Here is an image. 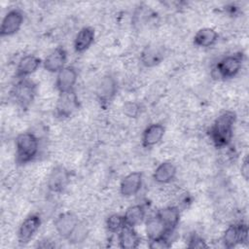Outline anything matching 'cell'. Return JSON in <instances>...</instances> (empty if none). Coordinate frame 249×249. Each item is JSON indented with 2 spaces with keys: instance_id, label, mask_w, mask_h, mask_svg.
I'll use <instances>...</instances> for the list:
<instances>
[{
  "instance_id": "5b68a950",
  "label": "cell",
  "mask_w": 249,
  "mask_h": 249,
  "mask_svg": "<svg viewBox=\"0 0 249 249\" xmlns=\"http://www.w3.org/2000/svg\"><path fill=\"white\" fill-rule=\"evenodd\" d=\"M118 92V82L116 78L110 74L103 76L97 83L95 89V96L103 108H106L114 100Z\"/></svg>"
},
{
  "instance_id": "8fae6325",
  "label": "cell",
  "mask_w": 249,
  "mask_h": 249,
  "mask_svg": "<svg viewBox=\"0 0 249 249\" xmlns=\"http://www.w3.org/2000/svg\"><path fill=\"white\" fill-rule=\"evenodd\" d=\"M78 81L77 69L73 66H65L62 70L56 73L55 89L59 93H65L75 90V86Z\"/></svg>"
},
{
  "instance_id": "9a60e30c",
  "label": "cell",
  "mask_w": 249,
  "mask_h": 249,
  "mask_svg": "<svg viewBox=\"0 0 249 249\" xmlns=\"http://www.w3.org/2000/svg\"><path fill=\"white\" fill-rule=\"evenodd\" d=\"M43 61L35 54H25L18 62L16 68V76L18 79L28 78L35 73Z\"/></svg>"
},
{
  "instance_id": "7402d4cb",
  "label": "cell",
  "mask_w": 249,
  "mask_h": 249,
  "mask_svg": "<svg viewBox=\"0 0 249 249\" xmlns=\"http://www.w3.org/2000/svg\"><path fill=\"white\" fill-rule=\"evenodd\" d=\"M119 246L123 249H135L141 242V237L134 230L129 226H124L118 233Z\"/></svg>"
},
{
  "instance_id": "cb8c5ba5",
  "label": "cell",
  "mask_w": 249,
  "mask_h": 249,
  "mask_svg": "<svg viewBox=\"0 0 249 249\" xmlns=\"http://www.w3.org/2000/svg\"><path fill=\"white\" fill-rule=\"evenodd\" d=\"M145 217L146 210L142 204H134L129 206L124 214L125 225L132 228H135L136 226L142 224L145 220Z\"/></svg>"
},
{
  "instance_id": "d6986e66",
  "label": "cell",
  "mask_w": 249,
  "mask_h": 249,
  "mask_svg": "<svg viewBox=\"0 0 249 249\" xmlns=\"http://www.w3.org/2000/svg\"><path fill=\"white\" fill-rule=\"evenodd\" d=\"M177 167L171 161L160 162L153 172V179L158 184H168L174 180Z\"/></svg>"
},
{
  "instance_id": "ac0fdd59",
  "label": "cell",
  "mask_w": 249,
  "mask_h": 249,
  "mask_svg": "<svg viewBox=\"0 0 249 249\" xmlns=\"http://www.w3.org/2000/svg\"><path fill=\"white\" fill-rule=\"evenodd\" d=\"M95 38L94 29L90 26L82 27L75 36L74 39V50L78 53H85L93 44Z\"/></svg>"
},
{
  "instance_id": "83f0119b",
  "label": "cell",
  "mask_w": 249,
  "mask_h": 249,
  "mask_svg": "<svg viewBox=\"0 0 249 249\" xmlns=\"http://www.w3.org/2000/svg\"><path fill=\"white\" fill-rule=\"evenodd\" d=\"M188 247L189 248H206L208 247V245L206 244L205 240L202 237L194 234L189 239Z\"/></svg>"
},
{
  "instance_id": "603a6c76",
  "label": "cell",
  "mask_w": 249,
  "mask_h": 249,
  "mask_svg": "<svg viewBox=\"0 0 249 249\" xmlns=\"http://www.w3.org/2000/svg\"><path fill=\"white\" fill-rule=\"evenodd\" d=\"M219 39L218 32L211 27H203L196 31L194 36V44L198 48H210Z\"/></svg>"
},
{
  "instance_id": "5bb4252c",
  "label": "cell",
  "mask_w": 249,
  "mask_h": 249,
  "mask_svg": "<svg viewBox=\"0 0 249 249\" xmlns=\"http://www.w3.org/2000/svg\"><path fill=\"white\" fill-rule=\"evenodd\" d=\"M143 184V174L133 171L125 175L120 183V193L124 197H130L138 194Z\"/></svg>"
},
{
  "instance_id": "d4e9b609",
  "label": "cell",
  "mask_w": 249,
  "mask_h": 249,
  "mask_svg": "<svg viewBox=\"0 0 249 249\" xmlns=\"http://www.w3.org/2000/svg\"><path fill=\"white\" fill-rule=\"evenodd\" d=\"M105 225H106L107 231L112 233H119V231L124 226H126L124 219V215H120V214H111L106 219Z\"/></svg>"
},
{
  "instance_id": "4316f807",
  "label": "cell",
  "mask_w": 249,
  "mask_h": 249,
  "mask_svg": "<svg viewBox=\"0 0 249 249\" xmlns=\"http://www.w3.org/2000/svg\"><path fill=\"white\" fill-rule=\"evenodd\" d=\"M148 246L151 249H166L171 246V241L169 236H162L157 239L149 240Z\"/></svg>"
},
{
  "instance_id": "44dd1931",
  "label": "cell",
  "mask_w": 249,
  "mask_h": 249,
  "mask_svg": "<svg viewBox=\"0 0 249 249\" xmlns=\"http://www.w3.org/2000/svg\"><path fill=\"white\" fill-rule=\"evenodd\" d=\"M145 231L148 240L157 239L162 236H170V232L167 231L161 220L155 214L146 219L145 221Z\"/></svg>"
},
{
  "instance_id": "f546056e",
  "label": "cell",
  "mask_w": 249,
  "mask_h": 249,
  "mask_svg": "<svg viewBox=\"0 0 249 249\" xmlns=\"http://www.w3.org/2000/svg\"><path fill=\"white\" fill-rule=\"evenodd\" d=\"M240 172H241V176L245 180H248V178H249V160H248L247 157L243 160V161L241 163Z\"/></svg>"
},
{
  "instance_id": "ffe728a7",
  "label": "cell",
  "mask_w": 249,
  "mask_h": 249,
  "mask_svg": "<svg viewBox=\"0 0 249 249\" xmlns=\"http://www.w3.org/2000/svg\"><path fill=\"white\" fill-rule=\"evenodd\" d=\"M156 215L161 220L167 231L172 233L180 222V210L178 207L170 205L160 209Z\"/></svg>"
},
{
  "instance_id": "30bf717a",
  "label": "cell",
  "mask_w": 249,
  "mask_h": 249,
  "mask_svg": "<svg viewBox=\"0 0 249 249\" xmlns=\"http://www.w3.org/2000/svg\"><path fill=\"white\" fill-rule=\"evenodd\" d=\"M42 224L41 217L38 214H30L19 225L18 230V240L19 244L28 243L36 232L39 231Z\"/></svg>"
},
{
  "instance_id": "8992f818",
  "label": "cell",
  "mask_w": 249,
  "mask_h": 249,
  "mask_svg": "<svg viewBox=\"0 0 249 249\" xmlns=\"http://www.w3.org/2000/svg\"><path fill=\"white\" fill-rule=\"evenodd\" d=\"M24 21V14L18 8L9 10L2 18L0 25L1 37L13 36L19 31Z\"/></svg>"
},
{
  "instance_id": "e0dca14e",
  "label": "cell",
  "mask_w": 249,
  "mask_h": 249,
  "mask_svg": "<svg viewBox=\"0 0 249 249\" xmlns=\"http://www.w3.org/2000/svg\"><path fill=\"white\" fill-rule=\"evenodd\" d=\"M164 58V50L156 45L146 46L140 53V62L145 67H154Z\"/></svg>"
},
{
  "instance_id": "52a82bcc",
  "label": "cell",
  "mask_w": 249,
  "mask_h": 249,
  "mask_svg": "<svg viewBox=\"0 0 249 249\" xmlns=\"http://www.w3.org/2000/svg\"><path fill=\"white\" fill-rule=\"evenodd\" d=\"M248 241V226L244 223H236L230 225L223 236L222 242L226 248H233L239 244Z\"/></svg>"
},
{
  "instance_id": "6da1fadb",
  "label": "cell",
  "mask_w": 249,
  "mask_h": 249,
  "mask_svg": "<svg viewBox=\"0 0 249 249\" xmlns=\"http://www.w3.org/2000/svg\"><path fill=\"white\" fill-rule=\"evenodd\" d=\"M235 120L232 111H225L215 119L209 129V137L216 148H226L231 144Z\"/></svg>"
},
{
  "instance_id": "ba28073f",
  "label": "cell",
  "mask_w": 249,
  "mask_h": 249,
  "mask_svg": "<svg viewBox=\"0 0 249 249\" xmlns=\"http://www.w3.org/2000/svg\"><path fill=\"white\" fill-rule=\"evenodd\" d=\"M79 107L80 102L75 90L59 93L54 108V115L58 119H67L71 117L79 109Z\"/></svg>"
},
{
  "instance_id": "3957f363",
  "label": "cell",
  "mask_w": 249,
  "mask_h": 249,
  "mask_svg": "<svg viewBox=\"0 0 249 249\" xmlns=\"http://www.w3.org/2000/svg\"><path fill=\"white\" fill-rule=\"evenodd\" d=\"M37 93L36 84L28 78L18 79L11 89L13 101L22 109H27L35 99Z\"/></svg>"
},
{
  "instance_id": "277c9868",
  "label": "cell",
  "mask_w": 249,
  "mask_h": 249,
  "mask_svg": "<svg viewBox=\"0 0 249 249\" xmlns=\"http://www.w3.org/2000/svg\"><path fill=\"white\" fill-rule=\"evenodd\" d=\"M244 54L242 53H234L228 54L218 60L214 67V72L218 78L231 79L235 77L242 68Z\"/></svg>"
},
{
  "instance_id": "484cf974",
  "label": "cell",
  "mask_w": 249,
  "mask_h": 249,
  "mask_svg": "<svg viewBox=\"0 0 249 249\" xmlns=\"http://www.w3.org/2000/svg\"><path fill=\"white\" fill-rule=\"evenodd\" d=\"M88 233H89V230H88L87 225L84 222H79L78 226L76 227V229L74 230L72 234L69 236L68 240H69V242L74 243V244L81 243L87 238Z\"/></svg>"
},
{
  "instance_id": "4fadbf2b",
  "label": "cell",
  "mask_w": 249,
  "mask_h": 249,
  "mask_svg": "<svg viewBox=\"0 0 249 249\" xmlns=\"http://www.w3.org/2000/svg\"><path fill=\"white\" fill-rule=\"evenodd\" d=\"M78 217L72 212L60 213L54 220L53 225L56 232L62 238L68 239L79 224Z\"/></svg>"
},
{
  "instance_id": "f1b7e54d",
  "label": "cell",
  "mask_w": 249,
  "mask_h": 249,
  "mask_svg": "<svg viewBox=\"0 0 249 249\" xmlns=\"http://www.w3.org/2000/svg\"><path fill=\"white\" fill-rule=\"evenodd\" d=\"M124 112L125 113V115H127L128 117H135L137 116L138 112H139V107L136 103L133 102H128L124 105Z\"/></svg>"
},
{
  "instance_id": "7a4b0ae2",
  "label": "cell",
  "mask_w": 249,
  "mask_h": 249,
  "mask_svg": "<svg viewBox=\"0 0 249 249\" xmlns=\"http://www.w3.org/2000/svg\"><path fill=\"white\" fill-rule=\"evenodd\" d=\"M16 146V162L24 165L34 160L40 149L38 137L32 132H22L18 134L15 142Z\"/></svg>"
},
{
  "instance_id": "9c48e42d",
  "label": "cell",
  "mask_w": 249,
  "mask_h": 249,
  "mask_svg": "<svg viewBox=\"0 0 249 249\" xmlns=\"http://www.w3.org/2000/svg\"><path fill=\"white\" fill-rule=\"evenodd\" d=\"M70 179V171L62 165H57L52 169L48 176L47 188L53 194H60L67 188Z\"/></svg>"
},
{
  "instance_id": "7c38bea8",
  "label": "cell",
  "mask_w": 249,
  "mask_h": 249,
  "mask_svg": "<svg viewBox=\"0 0 249 249\" xmlns=\"http://www.w3.org/2000/svg\"><path fill=\"white\" fill-rule=\"evenodd\" d=\"M67 52L58 46L54 48L43 60V67L50 73H58L66 66Z\"/></svg>"
},
{
  "instance_id": "2e32d148",
  "label": "cell",
  "mask_w": 249,
  "mask_h": 249,
  "mask_svg": "<svg viewBox=\"0 0 249 249\" xmlns=\"http://www.w3.org/2000/svg\"><path fill=\"white\" fill-rule=\"evenodd\" d=\"M165 133V127L160 123H153L146 126L142 132L141 143L145 148L153 147L159 144L163 138Z\"/></svg>"
}]
</instances>
